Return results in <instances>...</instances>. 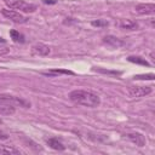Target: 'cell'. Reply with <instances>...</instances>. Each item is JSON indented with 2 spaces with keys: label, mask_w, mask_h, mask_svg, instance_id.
Wrapping results in <instances>:
<instances>
[{
  "label": "cell",
  "mask_w": 155,
  "mask_h": 155,
  "mask_svg": "<svg viewBox=\"0 0 155 155\" xmlns=\"http://www.w3.org/2000/svg\"><path fill=\"white\" fill-rule=\"evenodd\" d=\"M0 154H21L19 149L12 147V145H4V144H0Z\"/></svg>",
  "instance_id": "4fadbf2b"
},
{
  "label": "cell",
  "mask_w": 155,
  "mask_h": 155,
  "mask_svg": "<svg viewBox=\"0 0 155 155\" xmlns=\"http://www.w3.org/2000/svg\"><path fill=\"white\" fill-rule=\"evenodd\" d=\"M155 75L153 73H149V74H143V75H134L133 79L134 80H154Z\"/></svg>",
  "instance_id": "e0dca14e"
},
{
  "label": "cell",
  "mask_w": 155,
  "mask_h": 155,
  "mask_svg": "<svg viewBox=\"0 0 155 155\" xmlns=\"http://www.w3.org/2000/svg\"><path fill=\"white\" fill-rule=\"evenodd\" d=\"M130 62H132V63H136V64H140V65H147V67H149L150 64L148 63V61L145 59V58H143V57H140V56H130L128 58H127Z\"/></svg>",
  "instance_id": "2e32d148"
},
{
  "label": "cell",
  "mask_w": 155,
  "mask_h": 155,
  "mask_svg": "<svg viewBox=\"0 0 155 155\" xmlns=\"http://www.w3.org/2000/svg\"><path fill=\"white\" fill-rule=\"evenodd\" d=\"M120 27H121L122 29L134 30V29H137V28H138V24H137L136 22L131 21V19H124V21H121V23H120Z\"/></svg>",
  "instance_id": "9a60e30c"
},
{
  "label": "cell",
  "mask_w": 155,
  "mask_h": 155,
  "mask_svg": "<svg viewBox=\"0 0 155 155\" xmlns=\"http://www.w3.org/2000/svg\"><path fill=\"white\" fill-rule=\"evenodd\" d=\"M1 15L5 18H7V19L15 22V23H19V24H23V23H25L28 21L27 17H24L22 13L17 12V11H15L12 8H2L1 10Z\"/></svg>",
  "instance_id": "277c9868"
},
{
  "label": "cell",
  "mask_w": 155,
  "mask_h": 155,
  "mask_svg": "<svg viewBox=\"0 0 155 155\" xmlns=\"http://www.w3.org/2000/svg\"><path fill=\"white\" fill-rule=\"evenodd\" d=\"M31 52L34 54H36V56H47L51 52V50H50V47L47 45L39 42V44H35L31 47Z\"/></svg>",
  "instance_id": "52a82bcc"
},
{
  "label": "cell",
  "mask_w": 155,
  "mask_h": 155,
  "mask_svg": "<svg viewBox=\"0 0 155 155\" xmlns=\"http://www.w3.org/2000/svg\"><path fill=\"white\" fill-rule=\"evenodd\" d=\"M0 139H7V136L1 131H0Z\"/></svg>",
  "instance_id": "ffe728a7"
},
{
  "label": "cell",
  "mask_w": 155,
  "mask_h": 155,
  "mask_svg": "<svg viewBox=\"0 0 155 155\" xmlns=\"http://www.w3.org/2000/svg\"><path fill=\"white\" fill-rule=\"evenodd\" d=\"M0 101L5 102L7 104H11L13 107H22V108H29L30 103L21 97L13 96V94H8V93H0Z\"/></svg>",
  "instance_id": "3957f363"
},
{
  "label": "cell",
  "mask_w": 155,
  "mask_h": 155,
  "mask_svg": "<svg viewBox=\"0 0 155 155\" xmlns=\"http://www.w3.org/2000/svg\"><path fill=\"white\" fill-rule=\"evenodd\" d=\"M41 74L46 75V76H57L61 74H68V75H74L73 71L67 70V69H53V70H48V71H42Z\"/></svg>",
  "instance_id": "7c38bea8"
},
{
  "label": "cell",
  "mask_w": 155,
  "mask_h": 155,
  "mask_svg": "<svg viewBox=\"0 0 155 155\" xmlns=\"http://www.w3.org/2000/svg\"><path fill=\"white\" fill-rule=\"evenodd\" d=\"M128 94L132 98H140L144 96H148L153 92L151 86H130L128 87Z\"/></svg>",
  "instance_id": "5b68a950"
},
{
  "label": "cell",
  "mask_w": 155,
  "mask_h": 155,
  "mask_svg": "<svg viewBox=\"0 0 155 155\" xmlns=\"http://www.w3.org/2000/svg\"><path fill=\"white\" fill-rule=\"evenodd\" d=\"M69 98L75 104H80L88 108H94L101 104L99 96L87 90H74L69 93Z\"/></svg>",
  "instance_id": "6da1fadb"
},
{
  "label": "cell",
  "mask_w": 155,
  "mask_h": 155,
  "mask_svg": "<svg viewBox=\"0 0 155 155\" xmlns=\"http://www.w3.org/2000/svg\"><path fill=\"white\" fill-rule=\"evenodd\" d=\"M46 143H47V145H48L50 148H52V149H54V150H58V151H63V150L65 149V145H64L61 140H58L57 138H48V139L46 140Z\"/></svg>",
  "instance_id": "30bf717a"
},
{
  "label": "cell",
  "mask_w": 155,
  "mask_h": 155,
  "mask_svg": "<svg viewBox=\"0 0 155 155\" xmlns=\"http://www.w3.org/2000/svg\"><path fill=\"white\" fill-rule=\"evenodd\" d=\"M10 36H11L12 41H15V42H17V44H23V42L25 41L24 35H23V34H21L19 31L15 30V29L10 30Z\"/></svg>",
  "instance_id": "5bb4252c"
},
{
  "label": "cell",
  "mask_w": 155,
  "mask_h": 155,
  "mask_svg": "<svg viewBox=\"0 0 155 155\" xmlns=\"http://www.w3.org/2000/svg\"><path fill=\"white\" fill-rule=\"evenodd\" d=\"M103 41H104L107 45H109V46H111V47H115V48H117V47H120V46L124 45V42H122L120 39H117L116 36H113V35H107V36L103 39Z\"/></svg>",
  "instance_id": "9c48e42d"
},
{
  "label": "cell",
  "mask_w": 155,
  "mask_h": 155,
  "mask_svg": "<svg viewBox=\"0 0 155 155\" xmlns=\"http://www.w3.org/2000/svg\"><path fill=\"white\" fill-rule=\"evenodd\" d=\"M91 24L93 27H107L109 23L107 21H104V19H97V21H92Z\"/></svg>",
  "instance_id": "ac0fdd59"
},
{
  "label": "cell",
  "mask_w": 155,
  "mask_h": 155,
  "mask_svg": "<svg viewBox=\"0 0 155 155\" xmlns=\"http://www.w3.org/2000/svg\"><path fill=\"white\" fill-rule=\"evenodd\" d=\"M134 11L138 15H153L155 12V5L151 2H147V4H138L134 7Z\"/></svg>",
  "instance_id": "8992f818"
},
{
  "label": "cell",
  "mask_w": 155,
  "mask_h": 155,
  "mask_svg": "<svg viewBox=\"0 0 155 155\" xmlns=\"http://www.w3.org/2000/svg\"><path fill=\"white\" fill-rule=\"evenodd\" d=\"M96 71L98 73H103V74H109V75H120V71H113V70H105V69H101V68H94Z\"/></svg>",
  "instance_id": "d6986e66"
},
{
  "label": "cell",
  "mask_w": 155,
  "mask_h": 155,
  "mask_svg": "<svg viewBox=\"0 0 155 155\" xmlns=\"http://www.w3.org/2000/svg\"><path fill=\"white\" fill-rule=\"evenodd\" d=\"M126 137L132 143H134L137 147H144L145 145V138L140 133H137V132L136 133H128V134H126Z\"/></svg>",
  "instance_id": "ba28073f"
},
{
  "label": "cell",
  "mask_w": 155,
  "mask_h": 155,
  "mask_svg": "<svg viewBox=\"0 0 155 155\" xmlns=\"http://www.w3.org/2000/svg\"><path fill=\"white\" fill-rule=\"evenodd\" d=\"M5 4L12 10H19L22 12H34L36 10V5L27 2L24 0H5Z\"/></svg>",
  "instance_id": "7a4b0ae2"
},
{
  "label": "cell",
  "mask_w": 155,
  "mask_h": 155,
  "mask_svg": "<svg viewBox=\"0 0 155 155\" xmlns=\"http://www.w3.org/2000/svg\"><path fill=\"white\" fill-rule=\"evenodd\" d=\"M0 42H5V39H2L1 36H0Z\"/></svg>",
  "instance_id": "44dd1931"
},
{
  "label": "cell",
  "mask_w": 155,
  "mask_h": 155,
  "mask_svg": "<svg viewBox=\"0 0 155 155\" xmlns=\"http://www.w3.org/2000/svg\"><path fill=\"white\" fill-rule=\"evenodd\" d=\"M15 111H16V109L13 105L0 101V115H12V114H15Z\"/></svg>",
  "instance_id": "8fae6325"
}]
</instances>
